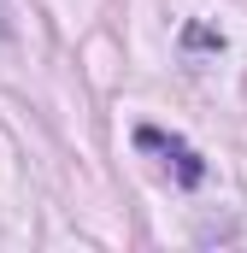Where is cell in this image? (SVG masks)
I'll return each mask as SVG.
<instances>
[]
</instances>
